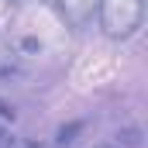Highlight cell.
Instances as JSON below:
<instances>
[{
    "mask_svg": "<svg viewBox=\"0 0 148 148\" xmlns=\"http://www.w3.org/2000/svg\"><path fill=\"white\" fill-rule=\"evenodd\" d=\"M97 21L114 41L131 38L145 21V0H97Z\"/></svg>",
    "mask_w": 148,
    "mask_h": 148,
    "instance_id": "6da1fadb",
    "label": "cell"
},
{
    "mask_svg": "<svg viewBox=\"0 0 148 148\" xmlns=\"http://www.w3.org/2000/svg\"><path fill=\"white\" fill-rule=\"evenodd\" d=\"M59 17L73 28V31H83L93 24V14H97V0H52Z\"/></svg>",
    "mask_w": 148,
    "mask_h": 148,
    "instance_id": "7a4b0ae2",
    "label": "cell"
},
{
    "mask_svg": "<svg viewBox=\"0 0 148 148\" xmlns=\"http://www.w3.org/2000/svg\"><path fill=\"white\" fill-rule=\"evenodd\" d=\"M7 148H48V145H38V141H10Z\"/></svg>",
    "mask_w": 148,
    "mask_h": 148,
    "instance_id": "3957f363",
    "label": "cell"
},
{
    "mask_svg": "<svg viewBox=\"0 0 148 148\" xmlns=\"http://www.w3.org/2000/svg\"><path fill=\"white\" fill-rule=\"evenodd\" d=\"M93 148H117V145H93Z\"/></svg>",
    "mask_w": 148,
    "mask_h": 148,
    "instance_id": "277c9868",
    "label": "cell"
}]
</instances>
